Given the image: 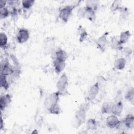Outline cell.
<instances>
[{
    "mask_svg": "<svg viewBox=\"0 0 134 134\" xmlns=\"http://www.w3.org/2000/svg\"><path fill=\"white\" fill-rule=\"evenodd\" d=\"M96 82H97L99 87H100L106 82V80L103 76H99L97 77V81Z\"/></svg>",
    "mask_w": 134,
    "mask_h": 134,
    "instance_id": "34",
    "label": "cell"
},
{
    "mask_svg": "<svg viewBox=\"0 0 134 134\" xmlns=\"http://www.w3.org/2000/svg\"><path fill=\"white\" fill-rule=\"evenodd\" d=\"M123 103L121 100L115 102L113 103L111 114L117 116H119L121 114L123 110Z\"/></svg>",
    "mask_w": 134,
    "mask_h": 134,
    "instance_id": "12",
    "label": "cell"
},
{
    "mask_svg": "<svg viewBox=\"0 0 134 134\" xmlns=\"http://www.w3.org/2000/svg\"><path fill=\"white\" fill-rule=\"evenodd\" d=\"M53 59H56L61 61L65 62L68 58L66 52L61 48H58L52 53Z\"/></svg>",
    "mask_w": 134,
    "mask_h": 134,
    "instance_id": "8",
    "label": "cell"
},
{
    "mask_svg": "<svg viewBox=\"0 0 134 134\" xmlns=\"http://www.w3.org/2000/svg\"><path fill=\"white\" fill-rule=\"evenodd\" d=\"M9 15H10V12L8 8V7L6 6L4 8H0V18L1 19L7 18Z\"/></svg>",
    "mask_w": 134,
    "mask_h": 134,
    "instance_id": "29",
    "label": "cell"
},
{
    "mask_svg": "<svg viewBox=\"0 0 134 134\" xmlns=\"http://www.w3.org/2000/svg\"><path fill=\"white\" fill-rule=\"evenodd\" d=\"M96 12L92 9L85 6V13L84 18L89 20L91 22H94L96 19Z\"/></svg>",
    "mask_w": 134,
    "mask_h": 134,
    "instance_id": "16",
    "label": "cell"
},
{
    "mask_svg": "<svg viewBox=\"0 0 134 134\" xmlns=\"http://www.w3.org/2000/svg\"><path fill=\"white\" fill-rule=\"evenodd\" d=\"M30 37V32L28 29L20 28L16 35V40L19 43H24L27 41Z\"/></svg>",
    "mask_w": 134,
    "mask_h": 134,
    "instance_id": "5",
    "label": "cell"
},
{
    "mask_svg": "<svg viewBox=\"0 0 134 134\" xmlns=\"http://www.w3.org/2000/svg\"><path fill=\"white\" fill-rule=\"evenodd\" d=\"M86 127L88 130H95L97 128V121L94 118H89L86 122Z\"/></svg>",
    "mask_w": 134,
    "mask_h": 134,
    "instance_id": "20",
    "label": "cell"
},
{
    "mask_svg": "<svg viewBox=\"0 0 134 134\" xmlns=\"http://www.w3.org/2000/svg\"><path fill=\"white\" fill-rule=\"evenodd\" d=\"M51 40H48L46 41L45 44V50L48 51L49 53H53L55 50L54 49V44Z\"/></svg>",
    "mask_w": 134,
    "mask_h": 134,
    "instance_id": "28",
    "label": "cell"
},
{
    "mask_svg": "<svg viewBox=\"0 0 134 134\" xmlns=\"http://www.w3.org/2000/svg\"><path fill=\"white\" fill-rule=\"evenodd\" d=\"M12 101V96L9 94H5L0 97V109L2 111L8 106Z\"/></svg>",
    "mask_w": 134,
    "mask_h": 134,
    "instance_id": "11",
    "label": "cell"
},
{
    "mask_svg": "<svg viewBox=\"0 0 134 134\" xmlns=\"http://www.w3.org/2000/svg\"><path fill=\"white\" fill-rule=\"evenodd\" d=\"M113 103L110 102H104L101 106V113L103 114H111Z\"/></svg>",
    "mask_w": 134,
    "mask_h": 134,
    "instance_id": "17",
    "label": "cell"
},
{
    "mask_svg": "<svg viewBox=\"0 0 134 134\" xmlns=\"http://www.w3.org/2000/svg\"><path fill=\"white\" fill-rule=\"evenodd\" d=\"M7 3V1H1L0 2V8H4L6 7V5Z\"/></svg>",
    "mask_w": 134,
    "mask_h": 134,
    "instance_id": "35",
    "label": "cell"
},
{
    "mask_svg": "<svg viewBox=\"0 0 134 134\" xmlns=\"http://www.w3.org/2000/svg\"><path fill=\"white\" fill-rule=\"evenodd\" d=\"M63 95V94L57 91L55 92L52 93L47 96L44 101V106L47 110L53 105L59 103L60 96Z\"/></svg>",
    "mask_w": 134,
    "mask_h": 134,
    "instance_id": "3",
    "label": "cell"
},
{
    "mask_svg": "<svg viewBox=\"0 0 134 134\" xmlns=\"http://www.w3.org/2000/svg\"><path fill=\"white\" fill-rule=\"evenodd\" d=\"M8 37L6 34L4 32H1L0 34V47L4 50L7 48Z\"/></svg>",
    "mask_w": 134,
    "mask_h": 134,
    "instance_id": "21",
    "label": "cell"
},
{
    "mask_svg": "<svg viewBox=\"0 0 134 134\" xmlns=\"http://www.w3.org/2000/svg\"><path fill=\"white\" fill-rule=\"evenodd\" d=\"M119 10L120 12V18L123 20L126 19L129 15V12L128 8L125 7H121Z\"/></svg>",
    "mask_w": 134,
    "mask_h": 134,
    "instance_id": "30",
    "label": "cell"
},
{
    "mask_svg": "<svg viewBox=\"0 0 134 134\" xmlns=\"http://www.w3.org/2000/svg\"><path fill=\"white\" fill-rule=\"evenodd\" d=\"M126 64V60L124 57H120L116 59L114 62V68L118 70L124 69Z\"/></svg>",
    "mask_w": 134,
    "mask_h": 134,
    "instance_id": "18",
    "label": "cell"
},
{
    "mask_svg": "<svg viewBox=\"0 0 134 134\" xmlns=\"http://www.w3.org/2000/svg\"><path fill=\"white\" fill-rule=\"evenodd\" d=\"M121 121L127 129H132L134 127V116L132 114H128Z\"/></svg>",
    "mask_w": 134,
    "mask_h": 134,
    "instance_id": "13",
    "label": "cell"
},
{
    "mask_svg": "<svg viewBox=\"0 0 134 134\" xmlns=\"http://www.w3.org/2000/svg\"><path fill=\"white\" fill-rule=\"evenodd\" d=\"M100 90V87L97 82H95L93 85H92L88 91V94L87 97V100H93L97 95H98Z\"/></svg>",
    "mask_w": 134,
    "mask_h": 134,
    "instance_id": "9",
    "label": "cell"
},
{
    "mask_svg": "<svg viewBox=\"0 0 134 134\" xmlns=\"http://www.w3.org/2000/svg\"><path fill=\"white\" fill-rule=\"evenodd\" d=\"M80 2L72 5H68L61 8L59 12V17L64 22L66 23L71 17L73 9L76 7Z\"/></svg>",
    "mask_w": 134,
    "mask_h": 134,
    "instance_id": "1",
    "label": "cell"
},
{
    "mask_svg": "<svg viewBox=\"0 0 134 134\" xmlns=\"http://www.w3.org/2000/svg\"><path fill=\"white\" fill-rule=\"evenodd\" d=\"M122 51V53L124 54V55H125L126 57H129L130 56L132 52V49L128 47H123L122 49L121 50Z\"/></svg>",
    "mask_w": 134,
    "mask_h": 134,
    "instance_id": "32",
    "label": "cell"
},
{
    "mask_svg": "<svg viewBox=\"0 0 134 134\" xmlns=\"http://www.w3.org/2000/svg\"><path fill=\"white\" fill-rule=\"evenodd\" d=\"M130 32L129 30H126L121 32L120 34L119 39L120 42L122 44L126 43L128 41L130 37Z\"/></svg>",
    "mask_w": 134,
    "mask_h": 134,
    "instance_id": "22",
    "label": "cell"
},
{
    "mask_svg": "<svg viewBox=\"0 0 134 134\" xmlns=\"http://www.w3.org/2000/svg\"><path fill=\"white\" fill-rule=\"evenodd\" d=\"M35 2L34 0H23L21 1V7L23 9L29 10L31 8Z\"/></svg>",
    "mask_w": 134,
    "mask_h": 134,
    "instance_id": "24",
    "label": "cell"
},
{
    "mask_svg": "<svg viewBox=\"0 0 134 134\" xmlns=\"http://www.w3.org/2000/svg\"><path fill=\"white\" fill-rule=\"evenodd\" d=\"M15 68L10 65L7 60L4 61V62L1 64V74L6 76H10L15 72Z\"/></svg>",
    "mask_w": 134,
    "mask_h": 134,
    "instance_id": "6",
    "label": "cell"
},
{
    "mask_svg": "<svg viewBox=\"0 0 134 134\" xmlns=\"http://www.w3.org/2000/svg\"><path fill=\"white\" fill-rule=\"evenodd\" d=\"M77 34L79 36V41L80 42H83L88 36L87 31L82 25H79L77 28Z\"/></svg>",
    "mask_w": 134,
    "mask_h": 134,
    "instance_id": "19",
    "label": "cell"
},
{
    "mask_svg": "<svg viewBox=\"0 0 134 134\" xmlns=\"http://www.w3.org/2000/svg\"><path fill=\"white\" fill-rule=\"evenodd\" d=\"M65 62L59 61L56 59H53V66L55 72L57 74L60 73L64 69L65 67Z\"/></svg>",
    "mask_w": 134,
    "mask_h": 134,
    "instance_id": "14",
    "label": "cell"
},
{
    "mask_svg": "<svg viewBox=\"0 0 134 134\" xmlns=\"http://www.w3.org/2000/svg\"><path fill=\"white\" fill-rule=\"evenodd\" d=\"M110 47L116 50H121L123 48L122 44L120 42L119 39L116 36H113L110 39Z\"/></svg>",
    "mask_w": 134,
    "mask_h": 134,
    "instance_id": "15",
    "label": "cell"
},
{
    "mask_svg": "<svg viewBox=\"0 0 134 134\" xmlns=\"http://www.w3.org/2000/svg\"><path fill=\"white\" fill-rule=\"evenodd\" d=\"M48 111L51 114L58 115L61 112V108L59 105V103L55 104L51 106L48 109Z\"/></svg>",
    "mask_w": 134,
    "mask_h": 134,
    "instance_id": "26",
    "label": "cell"
},
{
    "mask_svg": "<svg viewBox=\"0 0 134 134\" xmlns=\"http://www.w3.org/2000/svg\"><path fill=\"white\" fill-rule=\"evenodd\" d=\"M87 111V109L80 106L79 109L75 113L74 119L73 120V126L75 128H78L85 122Z\"/></svg>",
    "mask_w": 134,
    "mask_h": 134,
    "instance_id": "2",
    "label": "cell"
},
{
    "mask_svg": "<svg viewBox=\"0 0 134 134\" xmlns=\"http://www.w3.org/2000/svg\"><path fill=\"white\" fill-rule=\"evenodd\" d=\"M125 98L126 100L130 102L132 105L134 102V89L133 87H130L126 92L125 95Z\"/></svg>",
    "mask_w": 134,
    "mask_h": 134,
    "instance_id": "23",
    "label": "cell"
},
{
    "mask_svg": "<svg viewBox=\"0 0 134 134\" xmlns=\"http://www.w3.org/2000/svg\"><path fill=\"white\" fill-rule=\"evenodd\" d=\"M120 120L117 116L115 115H110L107 117L106 119V124L108 127L111 129L116 128L119 124Z\"/></svg>",
    "mask_w": 134,
    "mask_h": 134,
    "instance_id": "10",
    "label": "cell"
},
{
    "mask_svg": "<svg viewBox=\"0 0 134 134\" xmlns=\"http://www.w3.org/2000/svg\"><path fill=\"white\" fill-rule=\"evenodd\" d=\"M98 5H99V1L91 0V1H86L85 6L89 7L96 12L98 9Z\"/></svg>",
    "mask_w": 134,
    "mask_h": 134,
    "instance_id": "25",
    "label": "cell"
},
{
    "mask_svg": "<svg viewBox=\"0 0 134 134\" xmlns=\"http://www.w3.org/2000/svg\"><path fill=\"white\" fill-rule=\"evenodd\" d=\"M121 2L120 1H117V0H116V1H114L111 6H110V9L111 11L113 12H115L117 10H119V9L121 8V6H120V4H121Z\"/></svg>",
    "mask_w": 134,
    "mask_h": 134,
    "instance_id": "31",
    "label": "cell"
},
{
    "mask_svg": "<svg viewBox=\"0 0 134 134\" xmlns=\"http://www.w3.org/2000/svg\"><path fill=\"white\" fill-rule=\"evenodd\" d=\"M4 121H3L2 117H1V121H0V130H2L4 128Z\"/></svg>",
    "mask_w": 134,
    "mask_h": 134,
    "instance_id": "36",
    "label": "cell"
},
{
    "mask_svg": "<svg viewBox=\"0 0 134 134\" xmlns=\"http://www.w3.org/2000/svg\"><path fill=\"white\" fill-rule=\"evenodd\" d=\"M85 13V6L79 8L77 12V15L79 18H84Z\"/></svg>",
    "mask_w": 134,
    "mask_h": 134,
    "instance_id": "33",
    "label": "cell"
},
{
    "mask_svg": "<svg viewBox=\"0 0 134 134\" xmlns=\"http://www.w3.org/2000/svg\"><path fill=\"white\" fill-rule=\"evenodd\" d=\"M69 81L67 75L65 73H63L58 79L56 86L59 92H61L63 95H64L66 93V89L68 86Z\"/></svg>",
    "mask_w": 134,
    "mask_h": 134,
    "instance_id": "4",
    "label": "cell"
},
{
    "mask_svg": "<svg viewBox=\"0 0 134 134\" xmlns=\"http://www.w3.org/2000/svg\"><path fill=\"white\" fill-rule=\"evenodd\" d=\"M1 87L3 88L5 90H7L9 87V83L8 82L7 76L1 74V80H0Z\"/></svg>",
    "mask_w": 134,
    "mask_h": 134,
    "instance_id": "27",
    "label": "cell"
},
{
    "mask_svg": "<svg viewBox=\"0 0 134 134\" xmlns=\"http://www.w3.org/2000/svg\"><path fill=\"white\" fill-rule=\"evenodd\" d=\"M108 32H104L101 36H100L96 41L97 48L102 52H104L106 50L107 44V36L108 35Z\"/></svg>",
    "mask_w": 134,
    "mask_h": 134,
    "instance_id": "7",
    "label": "cell"
}]
</instances>
